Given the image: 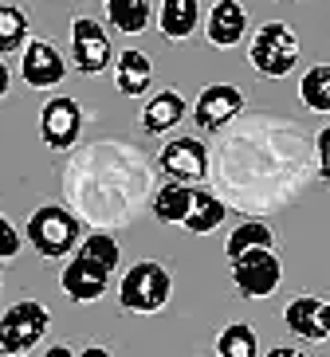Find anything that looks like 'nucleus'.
I'll return each instance as SVG.
<instances>
[{"mask_svg":"<svg viewBox=\"0 0 330 357\" xmlns=\"http://www.w3.org/2000/svg\"><path fill=\"white\" fill-rule=\"evenodd\" d=\"M118 259H122V248L110 231H91L79 240V248L71 252L63 275H59V287L71 303H98L103 294L110 291V275L118 271Z\"/></svg>","mask_w":330,"mask_h":357,"instance_id":"1","label":"nucleus"},{"mask_svg":"<svg viewBox=\"0 0 330 357\" xmlns=\"http://www.w3.org/2000/svg\"><path fill=\"white\" fill-rule=\"evenodd\" d=\"M28 243L43 259H63L79 248L83 240V224L75 220V212H67L63 204H40V208L28 216V228H24Z\"/></svg>","mask_w":330,"mask_h":357,"instance_id":"2","label":"nucleus"},{"mask_svg":"<svg viewBox=\"0 0 330 357\" xmlns=\"http://www.w3.org/2000/svg\"><path fill=\"white\" fill-rule=\"evenodd\" d=\"M170 294H173V279L158 259L134 263L118 283V303L130 314H158L161 306L170 303Z\"/></svg>","mask_w":330,"mask_h":357,"instance_id":"3","label":"nucleus"},{"mask_svg":"<svg viewBox=\"0 0 330 357\" xmlns=\"http://www.w3.org/2000/svg\"><path fill=\"white\" fill-rule=\"evenodd\" d=\"M248 63L256 67V75L264 79H283L295 71L299 63V36L291 32V24L283 20H267L252 43H248Z\"/></svg>","mask_w":330,"mask_h":357,"instance_id":"4","label":"nucleus"},{"mask_svg":"<svg viewBox=\"0 0 330 357\" xmlns=\"http://www.w3.org/2000/svg\"><path fill=\"white\" fill-rule=\"evenodd\" d=\"M47 326H52V314H47V306L36 303V298H20V303H12L0 318V354H32L36 346L43 342L47 334Z\"/></svg>","mask_w":330,"mask_h":357,"instance_id":"5","label":"nucleus"},{"mask_svg":"<svg viewBox=\"0 0 330 357\" xmlns=\"http://www.w3.org/2000/svg\"><path fill=\"white\" fill-rule=\"evenodd\" d=\"M228 263H232V283L240 298H267L283 283V263H279L276 248H256V252H244Z\"/></svg>","mask_w":330,"mask_h":357,"instance_id":"6","label":"nucleus"},{"mask_svg":"<svg viewBox=\"0 0 330 357\" xmlns=\"http://www.w3.org/2000/svg\"><path fill=\"white\" fill-rule=\"evenodd\" d=\"M114 59L110 36L103 32V24L91 16H75L71 20V63L83 75H103Z\"/></svg>","mask_w":330,"mask_h":357,"instance_id":"7","label":"nucleus"},{"mask_svg":"<svg viewBox=\"0 0 330 357\" xmlns=\"http://www.w3.org/2000/svg\"><path fill=\"white\" fill-rule=\"evenodd\" d=\"M83 134V106L67 95H55L40 110V137L47 149H71Z\"/></svg>","mask_w":330,"mask_h":357,"instance_id":"8","label":"nucleus"},{"mask_svg":"<svg viewBox=\"0 0 330 357\" xmlns=\"http://www.w3.org/2000/svg\"><path fill=\"white\" fill-rule=\"evenodd\" d=\"M161 173L170 181H185V185H197V181L209 177V149H204L201 137H173L161 146Z\"/></svg>","mask_w":330,"mask_h":357,"instance_id":"9","label":"nucleus"},{"mask_svg":"<svg viewBox=\"0 0 330 357\" xmlns=\"http://www.w3.org/2000/svg\"><path fill=\"white\" fill-rule=\"evenodd\" d=\"M240 110H244V91L232 86V83H213V86H204L201 95H197L193 122H197L201 130H209V134H216V130H224Z\"/></svg>","mask_w":330,"mask_h":357,"instance_id":"10","label":"nucleus"},{"mask_svg":"<svg viewBox=\"0 0 330 357\" xmlns=\"http://www.w3.org/2000/svg\"><path fill=\"white\" fill-rule=\"evenodd\" d=\"M283 322L299 342H330V303L319 294H299L283 310Z\"/></svg>","mask_w":330,"mask_h":357,"instance_id":"11","label":"nucleus"},{"mask_svg":"<svg viewBox=\"0 0 330 357\" xmlns=\"http://www.w3.org/2000/svg\"><path fill=\"white\" fill-rule=\"evenodd\" d=\"M20 75L24 83L36 86V91H52V86H59L67 79V63L47 40H28V47L20 55Z\"/></svg>","mask_w":330,"mask_h":357,"instance_id":"12","label":"nucleus"},{"mask_svg":"<svg viewBox=\"0 0 330 357\" xmlns=\"http://www.w3.org/2000/svg\"><path fill=\"white\" fill-rule=\"evenodd\" d=\"M209 43L213 47H236L248 36V8L240 0H216L209 12Z\"/></svg>","mask_w":330,"mask_h":357,"instance_id":"13","label":"nucleus"},{"mask_svg":"<svg viewBox=\"0 0 330 357\" xmlns=\"http://www.w3.org/2000/svg\"><path fill=\"white\" fill-rule=\"evenodd\" d=\"M158 24H161V36L170 43L189 40L197 32V24H201V0H161Z\"/></svg>","mask_w":330,"mask_h":357,"instance_id":"14","label":"nucleus"},{"mask_svg":"<svg viewBox=\"0 0 330 357\" xmlns=\"http://www.w3.org/2000/svg\"><path fill=\"white\" fill-rule=\"evenodd\" d=\"M149 83H153V63H149L146 52H122L114 59V86L122 91L126 98H138L149 91Z\"/></svg>","mask_w":330,"mask_h":357,"instance_id":"15","label":"nucleus"},{"mask_svg":"<svg viewBox=\"0 0 330 357\" xmlns=\"http://www.w3.org/2000/svg\"><path fill=\"white\" fill-rule=\"evenodd\" d=\"M185 118V98L177 91H158L142 106V130L146 134H170L173 126H181Z\"/></svg>","mask_w":330,"mask_h":357,"instance_id":"16","label":"nucleus"},{"mask_svg":"<svg viewBox=\"0 0 330 357\" xmlns=\"http://www.w3.org/2000/svg\"><path fill=\"white\" fill-rule=\"evenodd\" d=\"M224 216H228V208H224L220 197H213L209 189H193V204H189V216L181 220V228L193 231V236H209V231H216L224 224Z\"/></svg>","mask_w":330,"mask_h":357,"instance_id":"17","label":"nucleus"},{"mask_svg":"<svg viewBox=\"0 0 330 357\" xmlns=\"http://www.w3.org/2000/svg\"><path fill=\"white\" fill-rule=\"evenodd\" d=\"M107 20L122 36H142L153 20V0H107Z\"/></svg>","mask_w":330,"mask_h":357,"instance_id":"18","label":"nucleus"},{"mask_svg":"<svg viewBox=\"0 0 330 357\" xmlns=\"http://www.w3.org/2000/svg\"><path fill=\"white\" fill-rule=\"evenodd\" d=\"M189 204H193V189L185 185V181H165L158 192H153V216H158L161 224H181L185 216H189Z\"/></svg>","mask_w":330,"mask_h":357,"instance_id":"19","label":"nucleus"},{"mask_svg":"<svg viewBox=\"0 0 330 357\" xmlns=\"http://www.w3.org/2000/svg\"><path fill=\"white\" fill-rule=\"evenodd\" d=\"M28 32H32V20H28L24 4H16V0L0 4V55L24 52L28 47Z\"/></svg>","mask_w":330,"mask_h":357,"instance_id":"20","label":"nucleus"},{"mask_svg":"<svg viewBox=\"0 0 330 357\" xmlns=\"http://www.w3.org/2000/svg\"><path fill=\"white\" fill-rule=\"evenodd\" d=\"M299 98L315 114H330V63H315L299 79Z\"/></svg>","mask_w":330,"mask_h":357,"instance_id":"21","label":"nucleus"},{"mask_svg":"<svg viewBox=\"0 0 330 357\" xmlns=\"http://www.w3.org/2000/svg\"><path fill=\"white\" fill-rule=\"evenodd\" d=\"M256 248H276V231L264 220H244L228 236V243H224L228 259H236V255H244V252H256Z\"/></svg>","mask_w":330,"mask_h":357,"instance_id":"22","label":"nucleus"},{"mask_svg":"<svg viewBox=\"0 0 330 357\" xmlns=\"http://www.w3.org/2000/svg\"><path fill=\"white\" fill-rule=\"evenodd\" d=\"M216 354L220 357H256L260 354V334L248 322H232L216 334Z\"/></svg>","mask_w":330,"mask_h":357,"instance_id":"23","label":"nucleus"},{"mask_svg":"<svg viewBox=\"0 0 330 357\" xmlns=\"http://www.w3.org/2000/svg\"><path fill=\"white\" fill-rule=\"evenodd\" d=\"M12 255H20V231L0 212V259H12Z\"/></svg>","mask_w":330,"mask_h":357,"instance_id":"24","label":"nucleus"},{"mask_svg":"<svg viewBox=\"0 0 330 357\" xmlns=\"http://www.w3.org/2000/svg\"><path fill=\"white\" fill-rule=\"evenodd\" d=\"M315 153H319V181L330 185V126L319 130V137H315Z\"/></svg>","mask_w":330,"mask_h":357,"instance_id":"25","label":"nucleus"},{"mask_svg":"<svg viewBox=\"0 0 330 357\" xmlns=\"http://www.w3.org/2000/svg\"><path fill=\"white\" fill-rule=\"evenodd\" d=\"M8 86H12V71H8V63L0 59V98L8 95Z\"/></svg>","mask_w":330,"mask_h":357,"instance_id":"26","label":"nucleus"},{"mask_svg":"<svg viewBox=\"0 0 330 357\" xmlns=\"http://www.w3.org/2000/svg\"><path fill=\"white\" fill-rule=\"evenodd\" d=\"M0 291H4V275H0Z\"/></svg>","mask_w":330,"mask_h":357,"instance_id":"27","label":"nucleus"}]
</instances>
